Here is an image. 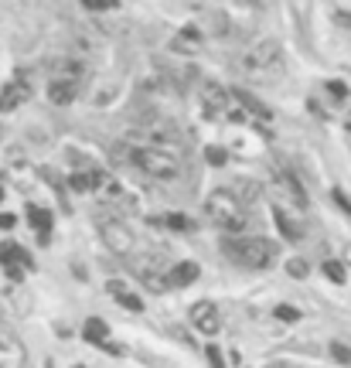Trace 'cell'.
I'll use <instances>...</instances> for the list:
<instances>
[{"label": "cell", "instance_id": "6da1fadb", "mask_svg": "<svg viewBox=\"0 0 351 368\" xmlns=\"http://www.w3.org/2000/svg\"><path fill=\"white\" fill-rule=\"evenodd\" d=\"M130 160H134L147 178H157V181L181 178V154L167 140H154L147 147H136V150H130Z\"/></svg>", "mask_w": 351, "mask_h": 368}, {"label": "cell", "instance_id": "7a4b0ae2", "mask_svg": "<svg viewBox=\"0 0 351 368\" xmlns=\"http://www.w3.org/2000/svg\"><path fill=\"white\" fill-rule=\"evenodd\" d=\"M222 253L236 266H245V269H266L280 256L276 242L263 236H229L222 242Z\"/></svg>", "mask_w": 351, "mask_h": 368}, {"label": "cell", "instance_id": "3957f363", "mask_svg": "<svg viewBox=\"0 0 351 368\" xmlns=\"http://www.w3.org/2000/svg\"><path fill=\"white\" fill-rule=\"evenodd\" d=\"M236 65H239V72L249 76V79H266V76L283 69V48H280V41H273V38L249 41L243 52L236 55Z\"/></svg>", "mask_w": 351, "mask_h": 368}, {"label": "cell", "instance_id": "277c9868", "mask_svg": "<svg viewBox=\"0 0 351 368\" xmlns=\"http://www.w3.org/2000/svg\"><path fill=\"white\" fill-rule=\"evenodd\" d=\"M205 215H208V222L222 229L225 236H239L245 229V222H249V215H245L243 201L232 194V191H212L208 198H205Z\"/></svg>", "mask_w": 351, "mask_h": 368}, {"label": "cell", "instance_id": "5b68a950", "mask_svg": "<svg viewBox=\"0 0 351 368\" xmlns=\"http://www.w3.org/2000/svg\"><path fill=\"white\" fill-rule=\"evenodd\" d=\"M201 109L208 120H243V109L232 99V92L218 82H205L201 85Z\"/></svg>", "mask_w": 351, "mask_h": 368}, {"label": "cell", "instance_id": "8992f818", "mask_svg": "<svg viewBox=\"0 0 351 368\" xmlns=\"http://www.w3.org/2000/svg\"><path fill=\"white\" fill-rule=\"evenodd\" d=\"M99 236L106 242L109 253H116V256H127V253H134V232L123 225V222H116V218H106V222H99Z\"/></svg>", "mask_w": 351, "mask_h": 368}, {"label": "cell", "instance_id": "52a82bcc", "mask_svg": "<svg viewBox=\"0 0 351 368\" xmlns=\"http://www.w3.org/2000/svg\"><path fill=\"white\" fill-rule=\"evenodd\" d=\"M167 269L171 266L164 263L161 256H140L134 263V273L143 280L147 290H167Z\"/></svg>", "mask_w": 351, "mask_h": 368}, {"label": "cell", "instance_id": "ba28073f", "mask_svg": "<svg viewBox=\"0 0 351 368\" xmlns=\"http://www.w3.org/2000/svg\"><path fill=\"white\" fill-rule=\"evenodd\" d=\"M24 365H27L24 341H21L14 331L0 327V368H24Z\"/></svg>", "mask_w": 351, "mask_h": 368}, {"label": "cell", "instance_id": "9c48e42d", "mask_svg": "<svg viewBox=\"0 0 351 368\" xmlns=\"http://www.w3.org/2000/svg\"><path fill=\"white\" fill-rule=\"evenodd\" d=\"M31 99V82L21 76V79L7 82L3 85V92H0V113H10V109H17V106H24Z\"/></svg>", "mask_w": 351, "mask_h": 368}, {"label": "cell", "instance_id": "30bf717a", "mask_svg": "<svg viewBox=\"0 0 351 368\" xmlns=\"http://www.w3.org/2000/svg\"><path fill=\"white\" fill-rule=\"evenodd\" d=\"M191 320H194V327H198L201 334H215L218 327H222L218 307L215 304H208V300H198V304L191 307Z\"/></svg>", "mask_w": 351, "mask_h": 368}, {"label": "cell", "instance_id": "8fae6325", "mask_svg": "<svg viewBox=\"0 0 351 368\" xmlns=\"http://www.w3.org/2000/svg\"><path fill=\"white\" fill-rule=\"evenodd\" d=\"M82 76H85V69H82L76 58H58V62H52V76H48V82H65V85H76V89H79Z\"/></svg>", "mask_w": 351, "mask_h": 368}, {"label": "cell", "instance_id": "7c38bea8", "mask_svg": "<svg viewBox=\"0 0 351 368\" xmlns=\"http://www.w3.org/2000/svg\"><path fill=\"white\" fill-rule=\"evenodd\" d=\"M106 293H113V300H116L120 307L134 311V314H140V311H143V300H140V297H134V293L127 290V283H120V280H109V283H106Z\"/></svg>", "mask_w": 351, "mask_h": 368}, {"label": "cell", "instance_id": "4fadbf2b", "mask_svg": "<svg viewBox=\"0 0 351 368\" xmlns=\"http://www.w3.org/2000/svg\"><path fill=\"white\" fill-rule=\"evenodd\" d=\"M198 280V263H174L167 269V287H191Z\"/></svg>", "mask_w": 351, "mask_h": 368}, {"label": "cell", "instance_id": "5bb4252c", "mask_svg": "<svg viewBox=\"0 0 351 368\" xmlns=\"http://www.w3.org/2000/svg\"><path fill=\"white\" fill-rule=\"evenodd\" d=\"M171 48H174V52H185V55H198L201 52V34L191 31V27H185V31L171 41Z\"/></svg>", "mask_w": 351, "mask_h": 368}, {"label": "cell", "instance_id": "9a60e30c", "mask_svg": "<svg viewBox=\"0 0 351 368\" xmlns=\"http://www.w3.org/2000/svg\"><path fill=\"white\" fill-rule=\"evenodd\" d=\"M27 218H31V225L38 229V239L41 242H48V236H52V211H45V208H27Z\"/></svg>", "mask_w": 351, "mask_h": 368}, {"label": "cell", "instance_id": "2e32d148", "mask_svg": "<svg viewBox=\"0 0 351 368\" xmlns=\"http://www.w3.org/2000/svg\"><path fill=\"white\" fill-rule=\"evenodd\" d=\"M76 96H79V89H76V85H65V82H48V99H52L55 106L76 103Z\"/></svg>", "mask_w": 351, "mask_h": 368}, {"label": "cell", "instance_id": "e0dca14e", "mask_svg": "<svg viewBox=\"0 0 351 368\" xmlns=\"http://www.w3.org/2000/svg\"><path fill=\"white\" fill-rule=\"evenodd\" d=\"M273 215H276V225H280V232L290 239V242H300V239H303V225H300V222H294V218H290V215H287L283 208H276Z\"/></svg>", "mask_w": 351, "mask_h": 368}, {"label": "cell", "instance_id": "ac0fdd59", "mask_svg": "<svg viewBox=\"0 0 351 368\" xmlns=\"http://www.w3.org/2000/svg\"><path fill=\"white\" fill-rule=\"evenodd\" d=\"M109 338V327L99 320V317H92V320H85V341H92V344H106Z\"/></svg>", "mask_w": 351, "mask_h": 368}, {"label": "cell", "instance_id": "d6986e66", "mask_svg": "<svg viewBox=\"0 0 351 368\" xmlns=\"http://www.w3.org/2000/svg\"><path fill=\"white\" fill-rule=\"evenodd\" d=\"M324 92L334 99V103H348V96H351V89L345 85L341 79H331V82H324Z\"/></svg>", "mask_w": 351, "mask_h": 368}, {"label": "cell", "instance_id": "ffe728a7", "mask_svg": "<svg viewBox=\"0 0 351 368\" xmlns=\"http://www.w3.org/2000/svg\"><path fill=\"white\" fill-rule=\"evenodd\" d=\"M82 7L92 10V14H103V10H116L120 0H82Z\"/></svg>", "mask_w": 351, "mask_h": 368}, {"label": "cell", "instance_id": "44dd1931", "mask_svg": "<svg viewBox=\"0 0 351 368\" xmlns=\"http://www.w3.org/2000/svg\"><path fill=\"white\" fill-rule=\"evenodd\" d=\"M324 273H327V280H331V283H345V266L338 263V260H327Z\"/></svg>", "mask_w": 351, "mask_h": 368}, {"label": "cell", "instance_id": "7402d4cb", "mask_svg": "<svg viewBox=\"0 0 351 368\" xmlns=\"http://www.w3.org/2000/svg\"><path fill=\"white\" fill-rule=\"evenodd\" d=\"M287 273H290V276H297V280H307V273H310V269H307L303 260H290V263H287Z\"/></svg>", "mask_w": 351, "mask_h": 368}, {"label": "cell", "instance_id": "603a6c76", "mask_svg": "<svg viewBox=\"0 0 351 368\" xmlns=\"http://www.w3.org/2000/svg\"><path fill=\"white\" fill-rule=\"evenodd\" d=\"M331 355H334L338 362H345V365H351V348H345L341 341H334V344H331Z\"/></svg>", "mask_w": 351, "mask_h": 368}, {"label": "cell", "instance_id": "cb8c5ba5", "mask_svg": "<svg viewBox=\"0 0 351 368\" xmlns=\"http://www.w3.org/2000/svg\"><path fill=\"white\" fill-rule=\"evenodd\" d=\"M205 157H208L212 167H222V164H225V150H222V147H208V150H205Z\"/></svg>", "mask_w": 351, "mask_h": 368}, {"label": "cell", "instance_id": "d4e9b609", "mask_svg": "<svg viewBox=\"0 0 351 368\" xmlns=\"http://www.w3.org/2000/svg\"><path fill=\"white\" fill-rule=\"evenodd\" d=\"M276 317H280V320H300V311H297V307L280 304V307H276Z\"/></svg>", "mask_w": 351, "mask_h": 368}, {"label": "cell", "instance_id": "484cf974", "mask_svg": "<svg viewBox=\"0 0 351 368\" xmlns=\"http://www.w3.org/2000/svg\"><path fill=\"white\" fill-rule=\"evenodd\" d=\"M205 355H208L212 368H225V365H222V355H218V348H215V344H208V348H205Z\"/></svg>", "mask_w": 351, "mask_h": 368}, {"label": "cell", "instance_id": "4316f807", "mask_svg": "<svg viewBox=\"0 0 351 368\" xmlns=\"http://www.w3.org/2000/svg\"><path fill=\"white\" fill-rule=\"evenodd\" d=\"M167 225H171V229H178V232H185V229H188V218H185V215H171V218H167Z\"/></svg>", "mask_w": 351, "mask_h": 368}, {"label": "cell", "instance_id": "83f0119b", "mask_svg": "<svg viewBox=\"0 0 351 368\" xmlns=\"http://www.w3.org/2000/svg\"><path fill=\"white\" fill-rule=\"evenodd\" d=\"M334 201H338V208L345 211V215H351V201L345 198V191H334Z\"/></svg>", "mask_w": 351, "mask_h": 368}, {"label": "cell", "instance_id": "f1b7e54d", "mask_svg": "<svg viewBox=\"0 0 351 368\" xmlns=\"http://www.w3.org/2000/svg\"><path fill=\"white\" fill-rule=\"evenodd\" d=\"M0 229H14V215H0Z\"/></svg>", "mask_w": 351, "mask_h": 368}, {"label": "cell", "instance_id": "f546056e", "mask_svg": "<svg viewBox=\"0 0 351 368\" xmlns=\"http://www.w3.org/2000/svg\"><path fill=\"white\" fill-rule=\"evenodd\" d=\"M345 140H348V150H351V113L345 116Z\"/></svg>", "mask_w": 351, "mask_h": 368}, {"label": "cell", "instance_id": "4dcf8cb0", "mask_svg": "<svg viewBox=\"0 0 351 368\" xmlns=\"http://www.w3.org/2000/svg\"><path fill=\"white\" fill-rule=\"evenodd\" d=\"M345 263H351V246H348V249H345Z\"/></svg>", "mask_w": 351, "mask_h": 368}, {"label": "cell", "instance_id": "1f68e13d", "mask_svg": "<svg viewBox=\"0 0 351 368\" xmlns=\"http://www.w3.org/2000/svg\"><path fill=\"white\" fill-rule=\"evenodd\" d=\"M0 198H3V191H0Z\"/></svg>", "mask_w": 351, "mask_h": 368}]
</instances>
